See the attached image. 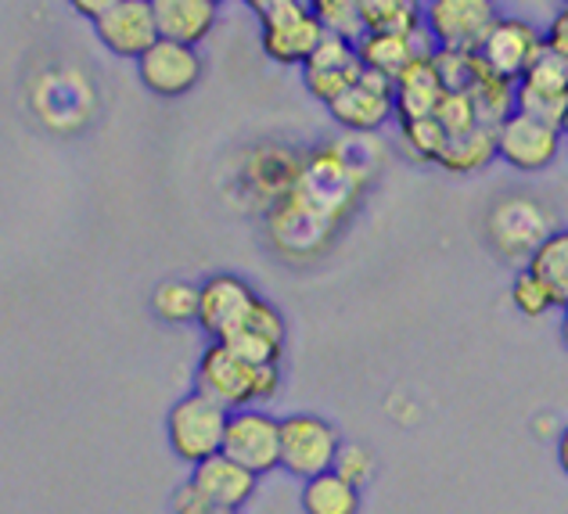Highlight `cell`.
<instances>
[{
  "mask_svg": "<svg viewBox=\"0 0 568 514\" xmlns=\"http://www.w3.org/2000/svg\"><path fill=\"white\" fill-rule=\"evenodd\" d=\"M558 335H561V345L568 350V306L561 310V324H558Z\"/></svg>",
  "mask_w": 568,
  "mask_h": 514,
  "instance_id": "74e56055",
  "label": "cell"
},
{
  "mask_svg": "<svg viewBox=\"0 0 568 514\" xmlns=\"http://www.w3.org/2000/svg\"><path fill=\"white\" fill-rule=\"evenodd\" d=\"M327 148H332L335 159L346 165L356 180H364V184L375 180V173L382 170V162H385V148H382V141L375 138V133H342V138L332 141Z\"/></svg>",
  "mask_w": 568,
  "mask_h": 514,
  "instance_id": "4316f807",
  "label": "cell"
},
{
  "mask_svg": "<svg viewBox=\"0 0 568 514\" xmlns=\"http://www.w3.org/2000/svg\"><path fill=\"white\" fill-rule=\"evenodd\" d=\"M223 457L242 464L256 478L271 475L281 467V417H274L266 406H248L227 417L223 432Z\"/></svg>",
  "mask_w": 568,
  "mask_h": 514,
  "instance_id": "52a82bcc",
  "label": "cell"
},
{
  "mask_svg": "<svg viewBox=\"0 0 568 514\" xmlns=\"http://www.w3.org/2000/svg\"><path fill=\"white\" fill-rule=\"evenodd\" d=\"M152 306L166 324H199V284L184 278L162 281L152 295Z\"/></svg>",
  "mask_w": 568,
  "mask_h": 514,
  "instance_id": "f1b7e54d",
  "label": "cell"
},
{
  "mask_svg": "<svg viewBox=\"0 0 568 514\" xmlns=\"http://www.w3.org/2000/svg\"><path fill=\"white\" fill-rule=\"evenodd\" d=\"M558 130H561V138H568V109H565V115H561V123H558Z\"/></svg>",
  "mask_w": 568,
  "mask_h": 514,
  "instance_id": "f35d334b",
  "label": "cell"
},
{
  "mask_svg": "<svg viewBox=\"0 0 568 514\" xmlns=\"http://www.w3.org/2000/svg\"><path fill=\"white\" fill-rule=\"evenodd\" d=\"M375 467H378V464H375V453H371L364 443H342L332 472H335L338 478H346L349 486L364 490L367 482L375 478Z\"/></svg>",
  "mask_w": 568,
  "mask_h": 514,
  "instance_id": "1f68e13d",
  "label": "cell"
},
{
  "mask_svg": "<svg viewBox=\"0 0 568 514\" xmlns=\"http://www.w3.org/2000/svg\"><path fill=\"white\" fill-rule=\"evenodd\" d=\"M364 29L375 37H410L422 29V4L414 0H361Z\"/></svg>",
  "mask_w": 568,
  "mask_h": 514,
  "instance_id": "d4e9b609",
  "label": "cell"
},
{
  "mask_svg": "<svg viewBox=\"0 0 568 514\" xmlns=\"http://www.w3.org/2000/svg\"><path fill=\"white\" fill-rule=\"evenodd\" d=\"M540 48H544V33L532 22L515 19V14H500L475 58L497 75V80L518 83L521 75L529 72L532 58L540 54Z\"/></svg>",
  "mask_w": 568,
  "mask_h": 514,
  "instance_id": "9c48e42d",
  "label": "cell"
},
{
  "mask_svg": "<svg viewBox=\"0 0 568 514\" xmlns=\"http://www.w3.org/2000/svg\"><path fill=\"white\" fill-rule=\"evenodd\" d=\"M511 306L521 313V316H547V313H555L558 310V302L555 295L547 292V284L540 278H532L526 266L518 270L515 281H511Z\"/></svg>",
  "mask_w": 568,
  "mask_h": 514,
  "instance_id": "4dcf8cb0",
  "label": "cell"
},
{
  "mask_svg": "<svg viewBox=\"0 0 568 514\" xmlns=\"http://www.w3.org/2000/svg\"><path fill=\"white\" fill-rule=\"evenodd\" d=\"M260 40H263L266 58H274L277 65H306L310 54L321 48L324 29H321L317 14H313V4H310V11H303L298 19H288L281 26H263Z\"/></svg>",
  "mask_w": 568,
  "mask_h": 514,
  "instance_id": "44dd1931",
  "label": "cell"
},
{
  "mask_svg": "<svg viewBox=\"0 0 568 514\" xmlns=\"http://www.w3.org/2000/svg\"><path fill=\"white\" fill-rule=\"evenodd\" d=\"M338 226L324 223L321 216H313L306 205H298L292 194H284L281 202L266 209V238L271 245L288 255V260H313L335 241Z\"/></svg>",
  "mask_w": 568,
  "mask_h": 514,
  "instance_id": "ba28073f",
  "label": "cell"
},
{
  "mask_svg": "<svg viewBox=\"0 0 568 514\" xmlns=\"http://www.w3.org/2000/svg\"><path fill=\"white\" fill-rule=\"evenodd\" d=\"M173 514H227V511H216V507L202 504L199 496L191 493L187 482H184V486L173 493Z\"/></svg>",
  "mask_w": 568,
  "mask_h": 514,
  "instance_id": "e575fe53",
  "label": "cell"
},
{
  "mask_svg": "<svg viewBox=\"0 0 568 514\" xmlns=\"http://www.w3.org/2000/svg\"><path fill=\"white\" fill-rule=\"evenodd\" d=\"M260 295L252 292V284L237 274H213L199 284V324L213 342H223L234 335L237 324L245 321L252 302Z\"/></svg>",
  "mask_w": 568,
  "mask_h": 514,
  "instance_id": "5bb4252c",
  "label": "cell"
},
{
  "mask_svg": "<svg viewBox=\"0 0 568 514\" xmlns=\"http://www.w3.org/2000/svg\"><path fill=\"white\" fill-rule=\"evenodd\" d=\"M518 83H521V87L540 90V94L568 98V54H561V51H555V48H547V40H544L540 54L532 58L529 72L521 75Z\"/></svg>",
  "mask_w": 568,
  "mask_h": 514,
  "instance_id": "f546056e",
  "label": "cell"
},
{
  "mask_svg": "<svg viewBox=\"0 0 568 514\" xmlns=\"http://www.w3.org/2000/svg\"><path fill=\"white\" fill-rule=\"evenodd\" d=\"M443 101L439 75L432 62H414L407 65L393 83V104L399 123H417V119H432Z\"/></svg>",
  "mask_w": 568,
  "mask_h": 514,
  "instance_id": "7402d4cb",
  "label": "cell"
},
{
  "mask_svg": "<svg viewBox=\"0 0 568 514\" xmlns=\"http://www.w3.org/2000/svg\"><path fill=\"white\" fill-rule=\"evenodd\" d=\"M544 40H547V48H555V51L568 54V4L555 14V22L547 26Z\"/></svg>",
  "mask_w": 568,
  "mask_h": 514,
  "instance_id": "d590c367",
  "label": "cell"
},
{
  "mask_svg": "<svg viewBox=\"0 0 568 514\" xmlns=\"http://www.w3.org/2000/svg\"><path fill=\"white\" fill-rule=\"evenodd\" d=\"M399 127H403V144L410 148L414 159L436 162L439 148H443V138H446V130L439 127L436 115H432V119H417V123H399Z\"/></svg>",
  "mask_w": 568,
  "mask_h": 514,
  "instance_id": "d6a6232c",
  "label": "cell"
},
{
  "mask_svg": "<svg viewBox=\"0 0 568 514\" xmlns=\"http://www.w3.org/2000/svg\"><path fill=\"white\" fill-rule=\"evenodd\" d=\"M497 159V130L486 127H465L443 138V148L436 155V165L450 173H475Z\"/></svg>",
  "mask_w": 568,
  "mask_h": 514,
  "instance_id": "603a6c76",
  "label": "cell"
},
{
  "mask_svg": "<svg viewBox=\"0 0 568 514\" xmlns=\"http://www.w3.org/2000/svg\"><path fill=\"white\" fill-rule=\"evenodd\" d=\"M187 486L202 504L216 507V511H227V514H237L252 501V496H256L260 478L252 472H245L242 464H234L231 457L216 453V457H209V461L191 467Z\"/></svg>",
  "mask_w": 568,
  "mask_h": 514,
  "instance_id": "9a60e30c",
  "label": "cell"
},
{
  "mask_svg": "<svg viewBox=\"0 0 568 514\" xmlns=\"http://www.w3.org/2000/svg\"><path fill=\"white\" fill-rule=\"evenodd\" d=\"M364 191H367L364 180H356L346 165L335 159V151L321 144L303 155V170H298V180L288 194L298 205H306L313 216H321L324 223H332L342 231V223L361 205Z\"/></svg>",
  "mask_w": 568,
  "mask_h": 514,
  "instance_id": "7a4b0ae2",
  "label": "cell"
},
{
  "mask_svg": "<svg viewBox=\"0 0 568 514\" xmlns=\"http://www.w3.org/2000/svg\"><path fill=\"white\" fill-rule=\"evenodd\" d=\"M248 8L256 11L260 29H263V26H281L288 19H298L303 11H310V0H252Z\"/></svg>",
  "mask_w": 568,
  "mask_h": 514,
  "instance_id": "836d02e7",
  "label": "cell"
},
{
  "mask_svg": "<svg viewBox=\"0 0 568 514\" xmlns=\"http://www.w3.org/2000/svg\"><path fill=\"white\" fill-rule=\"evenodd\" d=\"M91 90H83L77 72H48L33 87V109L43 112L40 119L54 130H72L91 119Z\"/></svg>",
  "mask_w": 568,
  "mask_h": 514,
  "instance_id": "ac0fdd59",
  "label": "cell"
},
{
  "mask_svg": "<svg viewBox=\"0 0 568 514\" xmlns=\"http://www.w3.org/2000/svg\"><path fill=\"white\" fill-rule=\"evenodd\" d=\"M194 392L216 400L223 411H248V406H266L281 392V367L277 364H248L227 345L209 342V350L194 371Z\"/></svg>",
  "mask_w": 568,
  "mask_h": 514,
  "instance_id": "6da1fadb",
  "label": "cell"
},
{
  "mask_svg": "<svg viewBox=\"0 0 568 514\" xmlns=\"http://www.w3.org/2000/svg\"><path fill=\"white\" fill-rule=\"evenodd\" d=\"M227 417L231 411H223L216 400L202 396V392H187L184 400L173 403V411L166 417V435H170L173 453L181 461H187L191 467L216 457L223 450Z\"/></svg>",
  "mask_w": 568,
  "mask_h": 514,
  "instance_id": "277c9868",
  "label": "cell"
},
{
  "mask_svg": "<svg viewBox=\"0 0 568 514\" xmlns=\"http://www.w3.org/2000/svg\"><path fill=\"white\" fill-rule=\"evenodd\" d=\"M558 464H561V472L568 475V425L558 432Z\"/></svg>",
  "mask_w": 568,
  "mask_h": 514,
  "instance_id": "8d00e7d4",
  "label": "cell"
},
{
  "mask_svg": "<svg viewBox=\"0 0 568 514\" xmlns=\"http://www.w3.org/2000/svg\"><path fill=\"white\" fill-rule=\"evenodd\" d=\"M205 72L202 51L199 48H184V43H170V40H155L138 58V75L141 83L159 98H184L199 87Z\"/></svg>",
  "mask_w": 568,
  "mask_h": 514,
  "instance_id": "8fae6325",
  "label": "cell"
},
{
  "mask_svg": "<svg viewBox=\"0 0 568 514\" xmlns=\"http://www.w3.org/2000/svg\"><path fill=\"white\" fill-rule=\"evenodd\" d=\"M313 14H317L324 37L346 40L353 48L367 37L361 19V0H313Z\"/></svg>",
  "mask_w": 568,
  "mask_h": 514,
  "instance_id": "83f0119b",
  "label": "cell"
},
{
  "mask_svg": "<svg viewBox=\"0 0 568 514\" xmlns=\"http://www.w3.org/2000/svg\"><path fill=\"white\" fill-rule=\"evenodd\" d=\"M327 112H332V119L346 133H378L388 119L396 115L393 80L364 69L361 80H356L349 90H342V94L327 104Z\"/></svg>",
  "mask_w": 568,
  "mask_h": 514,
  "instance_id": "30bf717a",
  "label": "cell"
},
{
  "mask_svg": "<svg viewBox=\"0 0 568 514\" xmlns=\"http://www.w3.org/2000/svg\"><path fill=\"white\" fill-rule=\"evenodd\" d=\"M284 342H288V324H284V313L274 302L256 299L252 310L245 313V321L237 324L234 335H227L220 345H227L231 353H237L248 364H277L284 360Z\"/></svg>",
  "mask_w": 568,
  "mask_h": 514,
  "instance_id": "2e32d148",
  "label": "cell"
},
{
  "mask_svg": "<svg viewBox=\"0 0 568 514\" xmlns=\"http://www.w3.org/2000/svg\"><path fill=\"white\" fill-rule=\"evenodd\" d=\"M298 504H303V514H361V490L349 486L335 472H324L303 482Z\"/></svg>",
  "mask_w": 568,
  "mask_h": 514,
  "instance_id": "cb8c5ba5",
  "label": "cell"
},
{
  "mask_svg": "<svg viewBox=\"0 0 568 514\" xmlns=\"http://www.w3.org/2000/svg\"><path fill=\"white\" fill-rule=\"evenodd\" d=\"M532 278H540L547 284V292L555 295L558 310L568 306V231H555L540 249L532 252V260L526 263Z\"/></svg>",
  "mask_w": 568,
  "mask_h": 514,
  "instance_id": "484cf974",
  "label": "cell"
},
{
  "mask_svg": "<svg viewBox=\"0 0 568 514\" xmlns=\"http://www.w3.org/2000/svg\"><path fill=\"white\" fill-rule=\"evenodd\" d=\"M486 234H489V245L497 249L507 263H518L521 270L532 260V252L555 234V216H550V209L544 202L515 194V199H504L489 209Z\"/></svg>",
  "mask_w": 568,
  "mask_h": 514,
  "instance_id": "3957f363",
  "label": "cell"
},
{
  "mask_svg": "<svg viewBox=\"0 0 568 514\" xmlns=\"http://www.w3.org/2000/svg\"><path fill=\"white\" fill-rule=\"evenodd\" d=\"M91 26L104 48L119 58H141L159 40L152 0H104Z\"/></svg>",
  "mask_w": 568,
  "mask_h": 514,
  "instance_id": "4fadbf2b",
  "label": "cell"
},
{
  "mask_svg": "<svg viewBox=\"0 0 568 514\" xmlns=\"http://www.w3.org/2000/svg\"><path fill=\"white\" fill-rule=\"evenodd\" d=\"M298 170H303V155L298 151L281 144H263L245 162V184L252 194H263L266 209H271L295 188Z\"/></svg>",
  "mask_w": 568,
  "mask_h": 514,
  "instance_id": "ffe728a7",
  "label": "cell"
},
{
  "mask_svg": "<svg viewBox=\"0 0 568 514\" xmlns=\"http://www.w3.org/2000/svg\"><path fill=\"white\" fill-rule=\"evenodd\" d=\"M152 14H155L159 40L199 48L213 33V26L220 19V4L216 0H152Z\"/></svg>",
  "mask_w": 568,
  "mask_h": 514,
  "instance_id": "d6986e66",
  "label": "cell"
},
{
  "mask_svg": "<svg viewBox=\"0 0 568 514\" xmlns=\"http://www.w3.org/2000/svg\"><path fill=\"white\" fill-rule=\"evenodd\" d=\"M342 435L327 417L288 414L281 417V467L298 482L332 472Z\"/></svg>",
  "mask_w": 568,
  "mask_h": 514,
  "instance_id": "8992f818",
  "label": "cell"
},
{
  "mask_svg": "<svg viewBox=\"0 0 568 514\" xmlns=\"http://www.w3.org/2000/svg\"><path fill=\"white\" fill-rule=\"evenodd\" d=\"M361 54H356L353 43L324 37L321 48L310 54V62L303 65V83L317 101L332 104L342 90H349L356 80H361Z\"/></svg>",
  "mask_w": 568,
  "mask_h": 514,
  "instance_id": "e0dca14e",
  "label": "cell"
},
{
  "mask_svg": "<svg viewBox=\"0 0 568 514\" xmlns=\"http://www.w3.org/2000/svg\"><path fill=\"white\" fill-rule=\"evenodd\" d=\"M497 19L500 8L489 0H432V4H422L425 33L439 51L454 54H478Z\"/></svg>",
  "mask_w": 568,
  "mask_h": 514,
  "instance_id": "5b68a950",
  "label": "cell"
},
{
  "mask_svg": "<svg viewBox=\"0 0 568 514\" xmlns=\"http://www.w3.org/2000/svg\"><path fill=\"white\" fill-rule=\"evenodd\" d=\"M561 151V130L529 115H507L497 130V159L518 173H544Z\"/></svg>",
  "mask_w": 568,
  "mask_h": 514,
  "instance_id": "7c38bea8",
  "label": "cell"
}]
</instances>
